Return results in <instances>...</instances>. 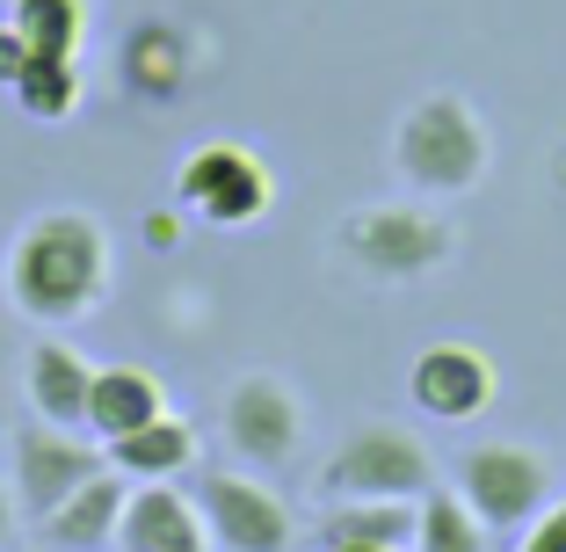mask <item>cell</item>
Masks as SVG:
<instances>
[{"label": "cell", "instance_id": "15", "mask_svg": "<svg viewBox=\"0 0 566 552\" xmlns=\"http://www.w3.org/2000/svg\"><path fill=\"white\" fill-rule=\"evenodd\" d=\"M153 415H167V385L146 364H95V393H87V436L117 444V436L146 429Z\"/></svg>", "mask_w": 566, "mask_h": 552}, {"label": "cell", "instance_id": "18", "mask_svg": "<svg viewBox=\"0 0 566 552\" xmlns=\"http://www.w3.org/2000/svg\"><path fill=\"white\" fill-rule=\"evenodd\" d=\"M407 552H494V531L472 517L458 487H429L415 502V545Z\"/></svg>", "mask_w": 566, "mask_h": 552}, {"label": "cell", "instance_id": "9", "mask_svg": "<svg viewBox=\"0 0 566 552\" xmlns=\"http://www.w3.org/2000/svg\"><path fill=\"white\" fill-rule=\"evenodd\" d=\"M95 472H109V451L87 444V429H51V421H22L15 429V472H8V487H15L22 523H44Z\"/></svg>", "mask_w": 566, "mask_h": 552}, {"label": "cell", "instance_id": "7", "mask_svg": "<svg viewBox=\"0 0 566 552\" xmlns=\"http://www.w3.org/2000/svg\"><path fill=\"white\" fill-rule=\"evenodd\" d=\"M218 436H226V451L248 472L291 466L298 444H305V400L276 371H240V378L226 385V400H218Z\"/></svg>", "mask_w": 566, "mask_h": 552}, {"label": "cell", "instance_id": "23", "mask_svg": "<svg viewBox=\"0 0 566 552\" xmlns=\"http://www.w3.org/2000/svg\"><path fill=\"white\" fill-rule=\"evenodd\" d=\"M15 523H22V509H15V487H8V472H0V552H8Z\"/></svg>", "mask_w": 566, "mask_h": 552}, {"label": "cell", "instance_id": "12", "mask_svg": "<svg viewBox=\"0 0 566 552\" xmlns=\"http://www.w3.org/2000/svg\"><path fill=\"white\" fill-rule=\"evenodd\" d=\"M189 73H197V51H189V30L167 15H138L132 30L117 37V81L132 87L153 110H175L189 95Z\"/></svg>", "mask_w": 566, "mask_h": 552}, {"label": "cell", "instance_id": "4", "mask_svg": "<svg viewBox=\"0 0 566 552\" xmlns=\"http://www.w3.org/2000/svg\"><path fill=\"white\" fill-rule=\"evenodd\" d=\"M436 487V458L415 429L400 421H356L313 472V494L319 502H421Z\"/></svg>", "mask_w": 566, "mask_h": 552}, {"label": "cell", "instance_id": "11", "mask_svg": "<svg viewBox=\"0 0 566 552\" xmlns=\"http://www.w3.org/2000/svg\"><path fill=\"white\" fill-rule=\"evenodd\" d=\"M87 393H95V356L81 342H66L59 327H36L22 350V400L30 421L51 429H87Z\"/></svg>", "mask_w": 566, "mask_h": 552}, {"label": "cell", "instance_id": "16", "mask_svg": "<svg viewBox=\"0 0 566 552\" xmlns=\"http://www.w3.org/2000/svg\"><path fill=\"white\" fill-rule=\"evenodd\" d=\"M102 451H109V472H124L132 487L138 480H189L203 436H197V421H182L175 407H167V415H153L146 429L117 436V444H102Z\"/></svg>", "mask_w": 566, "mask_h": 552}, {"label": "cell", "instance_id": "2", "mask_svg": "<svg viewBox=\"0 0 566 552\" xmlns=\"http://www.w3.org/2000/svg\"><path fill=\"white\" fill-rule=\"evenodd\" d=\"M465 233L458 218L436 211L429 197H385V204H356L342 226L327 233V254L349 269L356 284H378V291H407V284H429L458 262Z\"/></svg>", "mask_w": 566, "mask_h": 552}, {"label": "cell", "instance_id": "19", "mask_svg": "<svg viewBox=\"0 0 566 552\" xmlns=\"http://www.w3.org/2000/svg\"><path fill=\"white\" fill-rule=\"evenodd\" d=\"M8 22L22 30L36 59H81L87 44V0H15Z\"/></svg>", "mask_w": 566, "mask_h": 552}, {"label": "cell", "instance_id": "10", "mask_svg": "<svg viewBox=\"0 0 566 552\" xmlns=\"http://www.w3.org/2000/svg\"><path fill=\"white\" fill-rule=\"evenodd\" d=\"M494 393H501V371L480 342H429V350L407 364V400H415V415L443 421V429L480 421L486 407H494Z\"/></svg>", "mask_w": 566, "mask_h": 552}, {"label": "cell", "instance_id": "8", "mask_svg": "<svg viewBox=\"0 0 566 552\" xmlns=\"http://www.w3.org/2000/svg\"><path fill=\"white\" fill-rule=\"evenodd\" d=\"M458 494L486 531H523L552 502V458L537 444H472L458 458Z\"/></svg>", "mask_w": 566, "mask_h": 552}, {"label": "cell", "instance_id": "6", "mask_svg": "<svg viewBox=\"0 0 566 552\" xmlns=\"http://www.w3.org/2000/svg\"><path fill=\"white\" fill-rule=\"evenodd\" d=\"M189 502L211 531V552H291V538H298L291 502L248 466H197Z\"/></svg>", "mask_w": 566, "mask_h": 552}, {"label": "cell", "instance_id": "3", "mask_svg": "<svg viewBox=\"0 0 566 552\" xmlns=\"http://www.w3.org/2000/svg\"><path fill=\"white\" fill-rule=\"evenodd\" d=\"M486 160H494V138H486V117L472 110L458 87H429L400 110L392 124V146H385V168L407 197H472L486 183Z\"/></svg>", "mask_w": 566, "mask_h": 552}, {"label": "cell", "instance_id": "24", "mask_svg": "<svg viewBox=\"0 0 566 552\" xmlns=\"http://www.w3.org/2000/svg\"><path fill=\"white\" fill-rule=\"evenodd\" d=\"M319 552H385V545H319Z\"/></svg>", "mask_w": 566, "mask_h": 552}, {"label": "cell", "instance_id": "22", "mask_svg": "<svg viewBox=\"0 0 566 552\" xmlns=\"http://www.w3.org/2000/svg\"><path fill=\"white\" fill-rule=\"evenodd\" d=\"M30 59H36V51L22 44V30H15V22H0V87H15Z\"/></svg>", "mask_w": 566, "mask_h": 552}, {"label": "cell", "instance_id": "5", "mask_svg": "<svg viewBox=\"0 0 566 552\" xmlns=\"http://www.w3.org/2000/svg\"><path fill=\"white\" fill-rule=\"evenodd\" d=\"M175 211L211 226V233H248L276 211V168L248 138H203L175 168Z\"/></svg>", "mask_w": 566, "mask_h": 552}, {"label": "cell", "instance_id": "21", "mask_svg": "<svg viewBox=\"0 0 566 552\" xmlns=\"http://www.w3.org/2000/svg\"><path fill=\"white\" fill-rule=\"evenodd\" d=\"M523 552H566V494H552V502L523 523Z\"/></svg>", "mask_w": 566, "mask_h": 552}, {"label": "cell", "instance_id": "1", "mask_svg": "<svg viewBox=\"0 0 566 552\" xmlns=\"http://www.w3.org/2000/svg\"><path fill=\"white\" fill-rule=\"evenodd\" d=\"M0 291L30 327H73L117 291V248L109 226L81 204L30 211L0 254Z\"/></svg>", "mask_w": 566, "mask_h": 552}, {"label": "cell", "instance_id": "14", "mask_svg": "<svg viewBox=\"0 0 566 552\" xmlns=\"http://www.w3.org/2000/svg\"><path fill=\"white\" fill-rule=\"evenodd\" d=\"M124 494H132L124 472H95L81 494H66L36 523V545L44 552H109L117 545V523H124Z\"/></svg>", "mask_w": 566, "mask_h": 552}, {"label": "cell", "instance_id": "13", "mask_svg": "<svg viewBox=\"0 0 566 552\" xmlns=\"http://www.w3.org/2000/svg\"><path fill=\"white\" fill-rule=\"evenodd\" d=\"M117 552H211L189 487L175 480H138L124 494V523H117Z\"/></svg>", "mask_w": 566, "mask_h": 552}, {"label": "cell", "instance_id": "17", "mask_svg": "<svg viewBox=\"0 0 566 552\" xmlns=\"http://www.w3.org/2000/svg\"><path fill=\"white\" fill-rule=\"evenodd\" d=\"M319 545H415V502H327L319 509Z\"/></svg>", "mask_w": 566, "mask_h": 552}, {"label": "cell", "instance_id": "20", "mask_svg": "<svg viewBox=\"0 0 566 552\" xmlns=\"http://www.w3.org/2000/svg\"><path fill=\"white\" fill-rule=\"evenodd\" d=\"M8 95H15V110L30 124H66L73 110H81V95H87L81 87V59H30Z\"/></svg>", "mask_w": 566, "mask_h": 552}]
</instances>
